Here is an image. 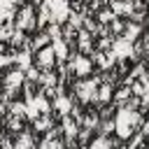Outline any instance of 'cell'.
I'll return each instance as SVG.
<instances>
[{"label": "cell", "instance_id": "6da1fadb", "mask_svg": "<svg viewBox=\"0 0 149 149\" xmlns=\"http://www.w3.org/2000/svg\"><path fill=\"white\" fill-rule=\"evenodd\" d=\"M137 123H140V114L130 107H123L114 119V130H116L119 137H130V133L135 130Z\"/></svg>", "mask_w": 149, "mask_h": 149}, {"label": "cell", "instance_id": "7a4b0ae2", "mask_svg": "<svg viewBox=\"0 0 149 149\" xmlns=\"http://www.w3.org/2000/svg\"><path fill=\"white\" fill-rule=\"evenodd\" d=\"M44 5L49 7V14H51V21L54 23H63L70 16L68 0H44Z\"/></svg>", "mask_w": 149, "mask_h": 149}, {"label": "cell", "instance_id": "3957f363", "mask_svg": "<svg viewBox=\"0 0 149 149\" xmlns=\"http://www.w3.org/2000/svg\"><path fill=\"white\" fill-rule=\"evenodd\" d=\"M77 95L81 98V100H98V86H95V81H81V84H77Z\"/></svg>", "mask_w": 149, "mask_h": 149}, {"label": "cell", "instance_id": "277c9868", "mask_svg": "<svg viewBox=\"0 0 149 149\" xmlns=\"http://www.w3.org/2000/svg\"><path fill=\"white\" fill-rule=\"evenodd\" d=\"M112 54L119 56V58H128V56H133V44H130L126 37H121V40H116V42L112 44Z\"/></svg>", "mask_w": 149, "mask_h": 149}, {"label": "cell", "instance_id": "5b68a950", "mask_svg": "<svg viewBox=\"0 0 149 149\" xmlns=\"http://www.w3.org/2000/svg\"><path fill=\"white\" fill-rule=\"evenodd\" d=\"M70 68H72V72H74V74L84 77V74H88V72H91V61H88L86 56H74V58H72V63H70Z\"/></svg>", "mask_w": 149, "mask_h": 149}, {"label": "cell", "instance_id": "8992f818", "mask_svg": "<svg viewBox=\"0 0 149 149\" xmlns=\"http://www.w3.org/2000/svg\"><path fill=\"white\" fill-rule=\"evenodd\" d=\"M54 61H56V54H54V49L51 47H42L40 51H37V65H42V68H51L54 65Z\"/></svg>", "mask_w": 149, "mask_h": 149}, {"label": "cell", "instance_id": "52a82bcc", "mask_svg": "<svg viewBox=\"0 0 149 149\" xmlns=\"http://www.w3.org/2000/svg\"><path fill=\"white\" fill-rule=\"evenodd\" d=\"M33 7H23L21 14H19V30H26V28H33L35 21H33Z\"/></svg>", "mask_w": 149, "mask_h": 149}, {"label": "cell", "instance_id": "ba28073f", "mask_svg": "<svg viewBox=\"0 0 149 149\" xmlns=\"http://www.w3.org/2000/svg\"><path fill=\"white\" fill-rule=\"evenodd\" d=\"M21 81H23V72H21V70H14V72H9V74L5 77V86H7L9 91H12V88H19Z\"/></svg>", "mask_w": 149, "mask_h": 149}, {"label": "cell", "instance_id": "9c48e42d", "mask_svg": "<svg viewBox=\"0 0 149 149\" xmlns=\"http://www.w3.org/2000/svg\"><path fill=\"white\" fill-rule=\"evenodd\" d=\"M54 107H56V112H58V114H63V116H65V114L72 109V100H70V98H65V95H58V98L54 100Z\"/></svg>", "mask_w": 149, "mask_h": 149}, {"label": "cell", "instance_id": "30bf717a", "mask_svg": "<svg viewBox=\"0 0 149 149\" xmlns=\"http://www.w3.org/2000/svg\"><path fill=\"white\" fill-rule=\"evenodd\" d=\"M51 49H54V54H56V58H58V61H63V58L68 56V44H65V40H63V37L54 40Z\"/></svg>", "mask_w": 149, "mask_h": 149}, {"label": "cell", "instance_id": "8fae6325", "mask_svg": "<svg viewBox=\"0 0 149 149\" xmlns=\"http://www.w3.org/2000/svg\"><path fill=\"white\" fill-rule=\"evenodd\" d=\"M16 65H19V70H30V54L28 51H21V54H16Z\"/></svg>", "mask_w": 149, "mask_h": 149}, {"label": "cell", "instance_id": "7c38bea8", "mask_svg": "<svg viewBox=\"0 0 149 149\" xmlns=\"http://www.w3.org/2000/svg\"><path fill=\"white\" fill-rule=\"evenodd\" d=\"M112 14H130V5L121 0H112Z\"/></svg>", "mask_w": 149, "mask_h": 149}, {"label": "cell", "instance_id": "4fadbf2b", "mask_svg": "<svg viewBox=\"0 0 149 149\" xmlns=\"http://www.w3.org/2000/svg\"><path fill=\"white\" fill-rule=\"evenodd\" d=\"M137 35H140V26H137V23H133V26L128 23V26H126V35H123V37H126L128 42H133Z\"/></svg>", "mask_w": 149, "mask_h": 149}, {"label": "cell", "instance_id": "5bb4252c", "mask_svg": "<svg viewBox=\"0 0 149 149\" xmlns=\"http://www.w3.org/2000/svg\"><path fill=\"white\" fill-rule=\"evenodd\" d=\"M63 128H65V135H68V137H74V135H77V123H72L68 116H65V121H63Z\"/></svg>", "mask_w": 149, "mask_h": 149}, {"label": "cell", "instance_id": "9a60e30c", "mask_svg": "<svg viewBox=\"0 0 149 149\" xmlns=\"http://www.w3.org/2000/svg\"><path fill=\"white\" fill-rule=\"evenodd\" d=\"M88 149H109V140L107 137H98V140H93V144Z\"/></svg>", "mask_w": 149, "mask_h": 149}, {"label": "cell", "instance_id": "2e32d148", "mask_svg": "<svg viewBox=\"0 0 149 149\" xmlns=\"http://www.w3.org/2000/svg\"><path fill=\"white\" fill-rule=\"evenodd\" d=\"M112 61H114V54H100V56H98V63H100L102 68L112 65Z\"/></svg>", "mask_w": 149, "mask_h": 149}, {"label": "cell", "instance_id": "e0dca14e", "mask_svg": "<svg viewBox=\"0 0 149 149\" xmlns=\"http://www.w3.org/2000/svg\"><path fill=\"white\" fill-rule=\"evenodd\" d=\"M109 98H112V88H109V86L98 88V100H102V102H105V100H109Z\"/></svg>", "mask_w": 149, "mask_h": 149}, {"label": "cell", "instance_id": "ac0fdd59", "mask_svg": "<svg viewBox=\"0 0 149 149\" xmlns=\"http://www.w3.org/2000/svg\"><path fill=\"white\" fill-rule=\"evenodd\" d=\"M14 149H30V135H21Z\"/></svg>", "mask_w": 149, "mask_h": 149}, {"label": "cell", "instance_id": "d6986e66", "mask_svg": "<svg viewBox=\"0 0 149 149\" xmlns=\"http://www.w3.org/2000/svg\"><path fill=\"white\" fill-rule=\"evenodd\" d=\"M12 112H14L16 116H23V114L28 112V107H26L23 102H14V105H12Z\"/></svg>", "mask_w": 149, "mask_h": 149}, {"label": "cell", "instance_id": "ffe728a7", "mask_svg": "<svg viewBox=\"0 0 149 149\" xmlns=\"http://www.w3.org/2000/svg\"><path fill=\"white\" fill-rule=\"evenodd\" d=\"M79 44H81V49H84V51H88V49H91V42H88V33H79Z\"/></svg>", "mask_w": 149, "mask_h": 149}, {"label": "cell", "instance_id": "44dd1931", "mask_svg": "<svg viewBox=\"0 0 149 149\" xmlns=\"http://www.w3.org/2000/svg\"><path fill=\"white\" fill-rule=\"evenodd\" d=\"M47 40H51V37H49V35H40V37L35 40V47H44V44H47Z\"/></svg>", "mask_w": 149, "mask_h": 149}, {"label": "cell", "instance_id": "7402d4cb", "mask_svg": "<svg viewBox=\"0 0 149 149\" xmlns=\"http://www.w3.org/2000/svg\"><path fill=\"white\" fill-rule=\"evenodd\" d=\"M35 126H37V130H42V128L49 126V119H40V121H35Z\"/></svg>", "mask_w": 149, "mask_h": 149}, {"label": "cell", "instance_id": "603a6c76", "mask_svg": "<svg viewBox=\"0 0 149 149\" xmlns=\"http://www.w3.org/2000/svg\"><path fill=\"white\" fill-rule=\"evenodd\" d=\"M26 72H28V79H40V74H37L33 68H30V70H26Z\"/></svg>", "mask_w": 149, "mask_h": 149}, {"label": "cell", "instance_id": "cb8c5ba5", "mask_svg": "<svg viewBox=\"0 0 149 149\" xmlns=\"http://www.w3.org/2000/svg\"><path fill=\"white\" fill-rule=\"evenodd\" d=\"M121 2H128V5H130V2H133V0H121Z\"/></svg>", "mask_w": 149, "mask_h": 149}, {"label": "cell", "instance_id": "d4e9b609", "mask_svg": "<svg viewBox=\"0 0 149 149\" xmlns=\"http://www.w3.org/2000/svg\"><path fill=\"white\" fill-rule=\"evenodd\" d=\"M147 133H149V121H147Z\"/></svg>", "mask_w": 149, "mask_h": 149}, {"label": "cell", "instance_id": "484cf974", "mask_svg": "<svg viewBox=\"0 0 149 149\" xmlns=\"http://www.w3.org/2000/svg\"><path fill=\"white\" fill-rule=\"evenodd\" d=\"M12 2H16V0H12Z\"/></svg>", "mask_w": 149, "mask_h": 149}]
</instances>
